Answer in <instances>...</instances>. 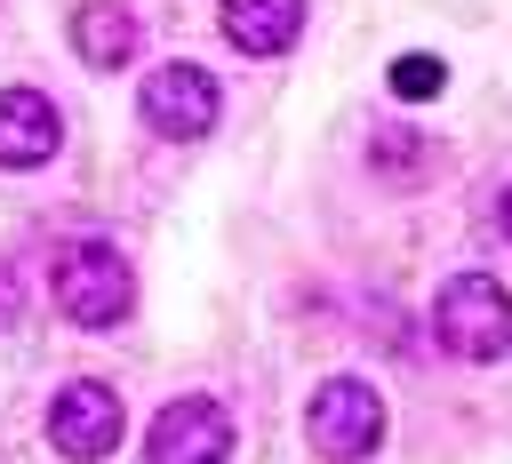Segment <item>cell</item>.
<instances>
[{"instance_id": "obj_2", "label": "cell", "mask_w": 512, "mask_h": 464, "mask_svg": "<svg viewBox=\"0 0 512 464\" xmlns=\"http://www.w3.org/2000/svg\"><path fill=\"white\" fill-rule=\"evenodd\" d=\"M432 344L448 360H472V368L504 360L512 352V288L488 280V272H456L432 296Z\"/></svg>"}, {"instance_id": "obj_5", "label": "cell", "mask_w": 512, "mask_h": 464, "mask_svg": "<svg viewBox=\"0 0 512 464\" xmlns=\"http://www.w3.org/2000/svg\"><path fill=\"white\" fill-rule=\"evenodd\" d=\"M120 432H128L120 392L96 384V376H72V384L48 400V448H56L64 464H104V456L120 448Z\"/></svg>"}, {"instance_id": "obj_3", "label": "cell", "mask_w": 512, "mask_h": 464, "mask_svg": "<svg viewBox=\"0 0 512 464\" xmlns=\"http://www.w3.org/2000/svg\"><path fill=\"white\" fill-rule=\"evenodd\" d=\"M304 440H312V456H328V464L376 456V440H384V400H376V384H368V376H328V384L312 392V408H304Z\"/></svg>"}, {"instance_id": "obj_13", "label": "cell", "mask_w": 512, "mask_h": 464, "mask_svg": "<svg viewBox=\"0 0 512 464\" xmlns=\"http://www.w3.org/2000/svg\"><path fill=\"white\" fill-rule=\"evenodd\" d=\"M496 224H504V240H512V184H504V200H496Z\"/></svg>"}, {"instance_id": "obj_4", "label": "cell", "mask_w": 512, "mask_h": 464, "mask_svg": "<svg viewBox=\"0 0 512 464\" xmlns=\"http://www.w3.org/2000/svg\"><path fill=\"white\" fill-rule=\"evenodd\" d=\"M136 112H144V128L168 136V144H200V136L216 128V112H224V88H216L208 64H160V72H144Z\"/></svg>"}, {"instance_id": "obj_9", "label": "cell", "mask_w": 512, "mask_h": 464, "mask_svg": "<svg viewBox=\"0 0 512 464\" xmlns=\"http://www.w3.org/2000/svg\"><path fill=\"white\" fill-rule=\"evenodd\" d=\"M216 32L240 56H288L296 32H304V0H224L216 8Z\"/></svg>"}, {"instance_id": "obj_8", "label": "cell", "mask_w": 512, "mask_h": 464, "mask_svg": "<svg viewBox=\"0 0 512 464\" xmlns=\"http://www.w3.org/2000/svg\"><path fill=\"white\" fill-rule=\"evenodd\" d=\"M136 40H144V24H136L128 0H80L72 8V56L88 72H120L136 56Z\"/></svg>"}, {"instance_id": "obj_10", "label": "cell", "mask_w": 512, "mask_h": 464, "mask_svg": "<svg viewBox=\"0 0 512 464\" xmlns=\"http://www.w3.org/2000/svg\"><path fill=\"white\" fill-rule=\"evenodd\" d=\"M368 168H376L384 184H424V176L440 168V144L416 136V128H376V136H368Z\"/></svg>"}, {"instance_id": "obj_1", "label": "cell", "mask_w": 512, "mask_h": 464, "mask_svg": "<svg viewBox=\"0 0 512 464\" xmlns=\"http://www.w3.org/2000/svg\"><path fill=\"white\" fill-rule=\"evenodd\" d=\"M48 296H56V312L72 328H120L136 312V272H128V256L112 240H72L48 264Z\"/></svg>"}, {"instance_id": "obj_7", "label": "cell", "mask_w": 512, "mask_h": 464, "mask_svg": "<svg viewBox=\"0 0 512 464\" xmlns=\"http://www.w3.org/2000/svg\"><path fill=\"white\" fill-rule=\"evenodd\" d=\"M64 152V120L40 88H0V168H48Z\"/></svg>"}, {"instance_id": "obj_12", "label": "cell", "mask_w": 512, "mask_h": 464, "mask_svg": "<svg viewBox=\"0 0 512 464\" xmlns=\"http://www.w3.org/2000/svg\"><path fill=\"white\" fill-rule=\"evenodd\" d=\"M16 320H24V280H16V264L0 256V336H8Z\"/></svg>"}, {"instance_id": "obj_11", "label": "cell", "mask_w": 512, "mask_h": 464, "mask_svg": "<svg viewBox=\"0 0 512 464\" xmlns=\"http://www.w3.org/2000/svg\"><path fill=\"white\" fill-rule=\"evenodd\" d=\"M448 88V64L440 56H392V96L400 104H432Z\"/></svg>"}, {"instance_id": "obj_6", "label": "cell", "mask_w": 512, "mask_h": 464, "mask_svg": "<svg viewBox=\"0 0 512 464\" xmlns=\"http://www.w3.org/2000/svg\"><path fill=\"white\" fill-rule=\"evenodd\" d=\"M224 456H232V408L208 392L168 400L144 432V464H224Z\"/></svg>"}]
</instances>
